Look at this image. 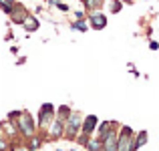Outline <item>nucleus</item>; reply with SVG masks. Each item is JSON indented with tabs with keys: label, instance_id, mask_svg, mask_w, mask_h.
<instances>
[{
	"label": "nucleus",
	"instance_id": "3",
	"mask_svg": "<svg viewBox=\"0 0 159 151\" xmlns=\"http://www.w3.org/2000/svg\"><path fill=\"white\" fill-rule=\"evenodd\" d=\"M133 129L131 127H121V131L117 133V151H133Z\"/></svg>",
	"mask_w": 159,
	"mask_h": 151
},
{
	"label": "nucleus",
	"instance_id": "19",
	"mask_svg": "<svg viewBox=\"0 0 159 151\" xmlns=\"http://www.w3.org/2000/svg\"><path fill=\"white\" fill-rule=\"evenodd\" d=\"M4 129H6V133H8V135H12V133H16V127H12L10 123H4Z\"/></svg>",
	"mask_w": 159,
	"mask_h": 151
},
{
	"label": "nucleus",
	"instance_id": "4",
	"mask_svg": "<svg viewBox=\"0 0 159 151\" xmlns=\"http://www.w3.org/2000/svg\"><path fill=\"white\" fill-rule=\"evenodd\" d=\"M54 111H57V109H54L51 103H44L43 107H40V111H39V127H40V129H47L48 125L52 123Z\"/></svg>",
	"mask_w": 159,
	"mask_h": 151
},
{
	"label": "nucleus",
	"instance_id": "14",
	"mask_svg": "<svg viewBox=\"0 0 159 151\" xmlns=\"http://www.w3.org/2000/svg\"><path fill=\"white\" fill-rule=\"evenodd\" d=\"M113 125H115V123H111V121H105V123H101V125H99V139H103V137L107 135V133H109V129H111Z\"/></svg>",
	"mask_w": 159,
	"mask_h": 151
},
{
	"label": "nucleus",
	"instance_id": "17",
	"mask_svg": "<svg viewBox=\"0 0 159 151\" xmlns=\"http://www.w3.org/2000/svg\"><path fill=\"white\" fill-rule=\"evenodd\" d=\"M73 30H81V32H85V30H87V24L83 22V20H77V22L73 24Z\"/></svg>",
	"mask_w": 159,
	"mask_h": 151
},
{
	"label": "nucleus",
	"instance_id": "9",
	"mask_svg": "<svg viewBox=\"0 0 159 151\" xmlns=\"http://www.w3.org/2000/svg\"><path fill=\"white\" fill-rule=\"evenodd\" d=\"M47 129H48V135H51V137H61V135H65V123H61L57 117L52 119V123L48 125Z\"/></svg>",
	"mask_w": 159,
	"mask_h": 151
},
{
	"label": "nucleus",
	"instance_id": "2",
	"mask_svg": "<svg viewBox=\"0 0 159 151\" xmlns=\"http://www.w3.org/2000/svg\"><path fill=\"white\" fill-rule=\"evenodd\" d=\"M81 123H83V115L77 111H70L69 119L65 121V135L70 137V139H75V137H79V131H81Z\"/></svg>",
	"mask_w": 159,
	"mask_h": 151
},
{
	"label": "nucleus",
	"instance_id": "21",
	"mask_svg": "<svg viewBox=\"0 0 159 151\" xmlns=\"http://www.w3.org/2000/svg\"><path fill=\"white\" fill-rule=\"evenodd\" d=\"M57 8H58V10H62V12L69 10V6H66V4H62V2H57Z\"/></svg>",
	"mask_w": 159,
	"mask_h": 151
},
{
	"label": "nucleus",
	"instance_id": "13",
	"mask_svg": "<svg viewBox=\"0 0 159 151\" xmlns=\"http://www.w3.org/2000/svg\"><path fill=\"white\" fill-rule=\"evenodd\" d=\"M83 2H85V8H89V10L93 12V10H101L105 0H83Z\"/></svg>",
	"mask_w": 159,
	"mask_h": 151
},
{
	"label": "nucleus",
	"instance_id": "10",
	"mask_svg": "<svg viewBox=\"0 0 159 151\" xmlns=\"http://www.w3.org/2000/svg\"><path fill=\"white\" fill-rule=\"evenodd\" d=\"M22 26H24V30H26V32H36V30H39V26H40V22H39V18H36V16H30V14H28L26 18H24Z\"/></svg>",
	"mask_w": 159,
	"mask_h": 151
},
{
	"label": "nucleus",
	"instance_id": "18",
	"mask_svg": "<svg viewBox=\"0 0 159 151\" xmlns=\"http://www.w3.org/2000/svg\"><path fill=\"white\" fill-rule=\"evenodd\" d=\"M121 6H123V4H121V0H111V12H119Z\"/></svg>",
	"mask_w": 159,
	"mask_h": 151
},
{
	"label": "nucleus",
	"instance_id": "15",
	"mask_svg": "<svg viewBox=\"0 0 159 151\" xmlns=\"http://www.w3.org/2000/svg\"><path fill=\"white\" fill-rule=\"evenodd\" d=\"M0 8H2V12L10 14L12 8H14V0H0Z\"/></svg>",
	"mask_w": 159,
	"mask_h": 151
},
{
	"label": "nucleus",
	"instance_id": "1",
	"mask_svg": "<svg viewBox=\"0 0 159 151\" xmlns=\"http://www.w3.org/2000/svg\"><path fill=\"white\" fill-rule=\"evenodd\" d=\"M10 117H16L18 119V129L20 133H22L24 137H32V133H34V121H32L30 113L26 111H16V113H10Z\"/></svg>",
	"mask_w": 159,
	"mask_h": 151
},
{
	"label": "nucleus",
	"instance_id": "16",
	"mask_svg": "<svg viewBox=\"0 0 159 151\" xmlns=\"http://www.w3.org/2000/svg\"><path fill=\"white\" fill-rule=\"evenodd\" d=\"M85 147L89 149V151H103V145H101V141H87L85 143Z\"/></svg>",
	"mask_w": 159,
	"mask_h": 151
},
{
	"label": "nucleus",
	"instance_id": "12",
	"mask_svg": "<svg viewBox=\"0 0 159 151\" xmlns=\"http://www.w3.org/2000/svg\"><path fill=\"white\" fill-rule=\"evenodd\" d=\"M145 143H147V131H141L139 135L133 139V151H137L141 145H145Z\"/></svg>",
	"mask_w": 159,
	"mask_h": 151
},
{
	"label": "nucleus",
	"instance_id": "20",
	"mask_svg": "<svg viewBox=\"0 0 159 151\" xmlns=\"http://www.w3.org/2000/svg\"><path fill=\"white\" fill-rule=\"evenodd\" d=\"M40 147V139H32V143H30V149H39Z\"/></svg>",
	"mask_w": 159,
	"mask_h": 151
},
{
	"label": "nucleus",
	"instance_id": "8",
	"mask_svg": "<svg viewBox=\"0 0 159 151\" xmlns=\"http://www.w3.org/2000/svg\"><path fill=\"white\" fill-rule=\"evenodd\" d=\"M10 16H12V20H14L16 24H22L24 18L28 16V12H26V8H24L22 4H16V2H14V8H12Z\"/></svg>",
	"mask_w": 159,
	"mask_h": 151
},
{
	"label": "nucleus",
	"instance_id": "11",
	"mask_svg": "<svg viewBox=\"0 0 159 151\" xmlns=\"http://www.w3.org/2000/svg\"><path fill=\"white\" fill-rule=\"evenodd\" d=\"M69 115H70V107H69V105H61V107L54 111V117H57L61 123H65V121L69 119Z\"/></svg>",
	"mask_w": 159,
	"mask_h": 151
},
{
	"label": "nucleus",
	"instance_id": "6",
	"mask_svg": "<svg viewBox=\"0 0 159 151\" xmlns=\"http://www.w3.org/2000/svg\"><path fill=\"white\" fill-rule=\"evenodd\" d=\"M115 125H117V123H115ZM115 125H113V127H115ZM113 127L109 129V133L101 139L103 151H117V131H115Z\"/></svg>",
	"mask_w": 159,
	"mask_h": 151
},
{
	"label": "nucleus",
	"instance_id": "7",
	"mask_svg": "<svg viewBox=\"0 0 159 151\" xmlns=\"http://www.w3.org/2000/svg\"><path fill=\"white\" fill-rule=\"evenodd\" d=\"M97 125H99V119L95 115H87L85 119H83V123H81V133H85V135H91V133L97 129Z\"/></svg>",
	"mask_w": 159,
	"mask_h": 151
},
{
	"label": "nucleus",
	"instance_id": "22",
	"mask_svg": "<svg viewBox=\"0 0 159 151\" xmlns=\"http://www.w3.org/2000/svg\"><path fill=\"white\" fill-rule=\"evenodd\" d=\"M75 16H77V20H83L85 18V12H75Z\"/></svg>",
	"mask_w": 159,
	"mask_h": 151
},
{
	"label": "nucleus",
	"instance_id": "5",
	"mask_svg": "<svg viewBox=\"0 0 159 151\" xmlns=\"http://www.w3.org/2000/svg\"><path fill=\"white\" fill-rule=\"evenodd\" d=\"M89 26L95 28V30H103L107 26V16L103 14L101 10H93L89 16Z\"/></svg>",
	"mask_w": 159,
	"mask_h": 151
}]
</instances>
